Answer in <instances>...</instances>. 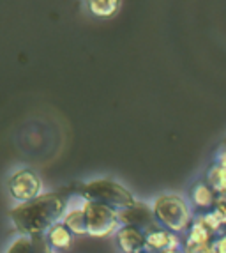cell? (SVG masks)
I'll list each match as a JSON object with an SVG mask.
<instances>
[{
    "mask_svg": "<svg viewBox=\"0 0 226 253\" xmlns=\"http://www.w3.org/2000/svg\"><path fill=\"white\" fill-rule=\"evenodd\" d=\"M75 193L76 191H71L69 188L44 191L29 202L16 204L7 212L9 223L18 236H44L55 223L62 221L64 212Z\"/></svg>",
    "mask_w": 226,
    "mask_h": 253,
    "instance_id": "obj_1",
    "label": "cell"
},
{
    "mask_svg": "<svg viewBox=\"0 0 226 253\" xmlns=\"http://www.w3.org/2000/svg\"><path fill=\"white\" fill-rule=\"evenodd\" d=\"M155 223L175 234L184 236L194 219V209L184 195L166 191L154 197L151 202Z\"/></svg>",
    "mask_w": 226,
    "mask_h": 253,
    "instance_id": "obj_2",
    "label": "cell"
},
{
    "mask_svg": "<svg viewBox=\"0 0 226 253\" xmlns=\"http://www.w3.org/2000/svg\"><path fill=\"white\" fill-rule=\"evenodd\" d=\"M76 195L85 200H94V202L106 204L115 209H124L136 202V197L133 191L124 186L122 182L115 181L112 177H94L76 186Z\"/></svg>",
    "mask_w": 226,
    "mask_h": 253,
    "instance_id": "obj_3",
    "label": "cell"
},
{
    "mask_svg": "<svg viewBox=\"0 0 226 253\" xmlns=\"http://www.w3.org/2000/svg\"><path fill=\"white\" fill-rule=\"evenodd\" d=\"M83 212L87 236L90 237H97L99 239V237L115 236L117 228L120 227L118 209L106 206V204L83 199Z\"/></svg>",
    "mask_w": 226,
    "mask_h": 253,
    "instance_id": "obj_4",
    "label": "cell"
},
{
    "mask_svg": "<svg viewBox=\"0 0 226 253\" xmlns=\"http://www.w3.org/2000/svg\"><path fill=\"white\" fill-rule=\"evenodd\" d=\"M7 193L16 204L29 202L44 193V181L36 170L29 167H20L9 173Z\"/></svg>",
    "mask_w": 226,
    "mask_h": 253,
    "instance_id": "obj_5",
    "label": "cell"
},
{
    "mask_svg": "<svg viewBox=\"0 0 226 253\" xmlns=\"http://www.w3.org/2000/svg\"><path fill=\"white\" fill-rule=\"evenodd\" d=\"M118 219H120V225H134V227L143 228L145 232L157 225L152 214L151 204L140 202V200H136L129 207L118 209Z\"/></svg>",
    "mask_w": 226,
    "mask_h": 253,
    "instance_id": "obj_6",
    "label": "cell"
},
{
    "mask_svg": "<svg viewBox=\"0 0 226 253\" xmlns=\"http://www.w3.org/2000/svg\"><path fill=\"white\" fill-rule=\"evenodd\" d=\"M115 241L122 253L147 252V232L134 225H120L115 232Z\"/></svg>",
    "mask_w": 226,
    "mask_h": 253,
    "instance_id": "obj_7",
    "label": "cell"
},
{
    "mask_svg": "<svg viewBox=\"0 0 226 253\" xmlns=\"http://www.w3.org/2000/svg\"><path fill=\"white\" fill-rule=\"evenodd\" d=\"M184 245V236L175 234L168 228H163L159 225L147 230V252L157 253L164 250H177Z\"/></svg>",
    "mask_w": 226,
    "mask_h": 253,
    "instance_id": "obj_8",
    "label": "cell"
},
{
    "mask_svg": "<svg viewBox=\"0 0 226 253\" xmlns=\"http://www.w3.org/2000/svg\"><path fill=\"white\" fill-rule=\"evenodd\" d=\"M189 204L194 209V212H205L214 209L216 200H218V193L210 188L205 182V179L196 181L191 188H189Z\"/></svg>",
    "mask_w": 226,
    "mask_h": 253,
    "instance_id": "obj_9",
    "label": "cell"
},
{
    "mask_svg": "<svg viewBox=\"0 0 226 253\" xmlns=\"http://www.w3.org/2000/svg\"><path fill=\"white\" fill-rule=\"evenodd\" d=\"M5 253H55L44 236H16L5 248Z\"/></svg>",
    "mask_w": 226,
    "mask_h": 253,
    "instance_id": "obj_10",
    "label": "cell"
},
{
    "mask_svg": "<svg viewBox=\"0 0 226 253\" xmlns=\"http://www.w3.org/2000/svg\"><path fill=\"white\" fill-rule=\"evenodd\" d=\"M62 221L69 227L75 236H87V227H85V212H83V199L75 193L66 212L62 216Z\"/></svg>",
    "mask_w": 226,
    "mask_h": 253,
    "instance_id": "obj_11",
    "label": "cell"
},
{
    "mask_svg": "<svg viewBox=\"0 0 226 253\" xmlns=\"http://www.w3.org/2000/svg\"><path fill=\"white\" fill-rule=\"evenodd\" d=\"M46 237L48 245L55 250V252H66V250H71L73 245H75V234L69 230L64 221H59V223H55L53 227L44 234Z\"/></svg>",
    "mask_w": 226,
    "mask_h": 253,
    "instance_id": "obj_12",
    "label": "cell"
},
{
    "mask_svg": "<svg viewBox=\"0 0 226 253\" xmlns=\"http://www.w3.org/2000/svg\"><path fill=\"white\" fill-rule=\"evenodd\" d=\"M85 11L96 20H112L122 7V0H83Z\"/></svg>",
    "mask_w": 226,
    "mask_h": 253,
    "instance_id": "obj_13",
    "label": "cell"
},
{
    "mask_svg": "<svg viewBox=\"0 0 226 253\" xmlns=\"http://www.w3.org/2000/svg\"><path fill=\"white\" fill-rule=\"evenodd\" d=\"M214 232L207 227L200 218L194 216L193 223L189 227V230L184 234L186 243H196V245H205V243H212L214 241Z\"/></svg>",
    "mask_w": 226,
    "mask_h": 253,
    "instance_id": "obj_14",
    "label": "cell"
},
{
    "mask_svg": "<svg viewBox=\"0 0 226 253\" xmlns=\"http://www.w3.org/2000/svg\"><path fill=\"white\" fill-rule=\"evenodd\" d=\"M203 179L218 195H226V169L219 167L218 163H212L207 169Z\"/></svg>",
    "mask_w": 226,
    "mask_h": 253,
    "instance_id": "obj_15",
    "label": "cell"
},
{
    "mask_svg": "<svg viewBox=\"0 0 226 253\" xmlns=\"http://www.w3.org/2000/svg\"><path fill=\"white\" fill-rule=\"evenodd\" d=\"M212 248L216 253H226V230H223L219 236L214 237Z\"/></svg>",
    "mask_w": 226,
    "mask_h": 253,
    "instance_id": "obj_16",
    "label": "cell"
},
{
    "mask_svg": "<svg viewBox=\"0 0 226 253\" xmlns=\"http://www.w3.org/2000/svg\"><path fill=\"white\" fill-rule=\"evenodd\" d=\"M214 163H218L219 167L226 169V142L218 147V151H216V156H214Z\"/></svg>",
    "mask_w": 226,
    "mask_h": 253,
    "instance_id": "obj_17",
    "label": "cell"
},
{
    "mask_svg": "<svg viewBox=\"0 0 226 253\" xmlns=\"http://www.w3.org/2000/svg\"><path fill=\"white\" fill-rule=\"evenodd\" d=\"M157 253H184L182 248H177V250H164V252H157Z\"/></svg>",
    "mask_w": 226,
    "mask_h": 253,
    "instance_id": "obj_18",
    "label": "cell"
},
{
    "mask_svg": "<svg viewBox=\"0 0 226 253\" xmlns=\"http://www.w3.org/2000/svg\"><path fill=\"white\" fill-rule=\"evenodd\" d=\"M140 253H149V252H140Z\"/></svg>",
    "mask_w": 226,
    "mask_h": 253,
    "instance_id": "obj_19",
    "label": "cell"
},
{
    "mask_svg": "<svg viewBox=\"0 0 226 253\" xmlns=\"http://www.w3.org/2000/svg\"><path fill=\"white\" fill-rule=\"evenodd\" d=\"M55 253H57V252H55Z\"/></svg>",
    "mask_w": 226,
    "mask_h": 253,
    "instance_id": "obj_20",
    "label": "cell"
}]
</instances>
